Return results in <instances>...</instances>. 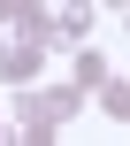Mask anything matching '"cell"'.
<instances>
[{
  "label": "cell",
  "instance_id": "3",
  "mask_svg": "<svg viewBox=\"0 0 130 146\" xmlns=\"http://www.w3.org/2000/svg\"><path fill=\"white\" fill-rule=\"evenodd\" d=\"M107 77H115V69H107V54H92V46H77V54H69V85H77L84 100H92Z\"/></svg>",
  "mask_w": 130,
  "mask_h": 146
},
{
  "label": "cell",
  "instance_id": "5",
  "mask_svg": "<svg viewBox=\"0 0 130 146\" xmlns=\"http://www.w3.org/2000/svg\"><path fill=\"white\" fill-rule=\"evenodd\" d=\"M92 100H100V108H107V115H130V85H115V77H107V85H100V92H92Z\"/></svg>",
  "mask_w": 130,
  "mask_h": 146
},
{
  "label": "cell",
  "instance_id": "1",
  "mask_svg": "<svg viewBox=\"0 0 130 146\" xmlns=\"http://www.w3.org/2000/svg\"><path fill=\"white\" fill-rule=\"evenodd\" d=\"M8 115H15V131H23L31 146H46L54 131H69V123H61V108H54V92H31V85L8 100Z\"/></svg>",
  "mask_w": 130,
  "mask_h": 146
},
{
  "label": "cell",
  "instance_id": "6",
  "mask_svg": "<svg viewBox=\"0 0 130 146\" xmlns=\"http://www.w3.org/2000/svg\"><path fill=\"white\" fill-rule=\"evenodd\" d=\"M0 54H8V31H0Z\"/></svg>",
  "mask_w": 130,
  "mask_h": 146
},
{
  "label": "cell",
  "instance_id": "4",
  "mask_svg": "<svg viewBox=\"0 0 130 146\" xmlns=\"http://www.w3.org/2000/svg\"><path fill=\"white\" fill-rule=\"evenodd\" d=\"M92 15L100 8H54V46H84L92 38Z\"/></svg>",
  "mask_w": 130,
  "mask_h": 146
},
{
  "label": "cell",
  "instance_id": "2",
  "mask_svg": "<svg viewBox=\"0 0 130 146\" xmlns=\"http://www.w3.org/2000/svg\"><path fill=\"white\" fill-rule=\"evenodd\" d=\"M38 69H46V46H23V38H15V46L0 54V77H8V92H23Z\"/></svg>",
  "mask_w": 130,
  "mask_h": 146
}]
</instances>
